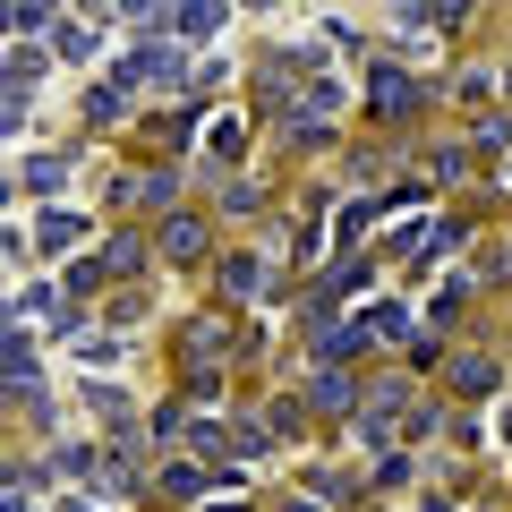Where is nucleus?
I'll list each match as a JSON object with an SVG mask.
<instances>
[{"mask_svg":"<svg viewBox=\"0 0 512 512\" xmlns=\"http://www.w3.org/2000/svg\"><path fill=\"white\" fill-rule=\"evenodd\" d=\"M77 239H86V222H77V214H43V256H52V248H77Z\"/></svg>","mask_w":512,"mask_h":512,"instance_id":"1","label":"nucleus"},{"mask_svg":"<svg viewBox=\"0 0 512 512\" xmlns=\"http://www.w3.org/2000/svg\"><path fill=\"white\" fill-rule=\"evenodd\" d=\"M214 18H222L214 0H180V26H188V35H205V26H214Z\"/></svg>","mask_w":512,"mask_h":512,"instance_id":"2","label":"nucleus"},{"mask_svg":"<svg viewBox=\"0 0 512 512\" xmlns=\"http://www.w3.org/2000/svg\"><path fill=\"white\" fill-rule=\"evenodd\" d=\"M69 512H86V504H69Z\"/></svg>","mask_w":512,"mask_h":512,"instance_id":"3","label":"nucleus"}]
</instances>
